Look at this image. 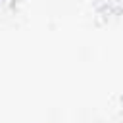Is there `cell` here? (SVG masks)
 <instances>
[]
</instances>
